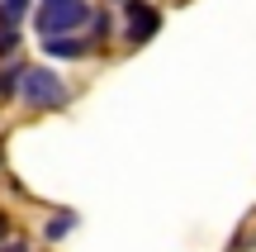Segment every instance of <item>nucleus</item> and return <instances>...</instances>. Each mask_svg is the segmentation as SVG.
Returning <instances> with one entry per match:
<instances>
[{
    "label": "nucleus",
    "instance_id": "obj_2",
    "mask_svg": "<svg viewBox=\"0 0 256 252\" xmlns=\"http://www.w3.org/2000/svg\"><path fill=\"white\" fill-rule=\"evenodd\" d=\"M90 24V5L86 0H43L34 10V29L38 38H52V34H76V29Z\"/></svg>",
    "mask_w": 256,
    "mask_h": 252
},
{
    "label": "nucleus",
    "instance_id": "obj_12",
    "mask_svg": "<svg viewBox=\"0 0 256 252\" xmlns=\"http://www.w3.org/2000/svg\"><path fill=\"white\" fill-rule=\"evenodd\" d=\"M110 5H124V0H110Z\"/></svg>",
    "mask_w": 256,
    "mask_h": 252
},
{
    "label": "nucleus",
    "instance_id": "obj_8",
    "mask_svg": "<svg viewBox=\"0 0 256 252\" xmlns=\"http://www.w3.org/2000/svg\"><path fill=\"white\" fill-rule=\"evenodd\" d=\"M90 34H95V43L110 38V10H90Z\"/></svg>",
    "mask_w": 256,
    "mask_h": 252
},
{
    "label": "nucleus",
    "instance_id": "obj_6",
    "mask_svg": "<svg viewBox=\"0 0 256 252\" xmlns=\"http://www.w3.org/2000/svg\"><path fill=\"white\" fill-rule=\"evenodd\" d=\"M72 228H76V214H57V219H48V224H43V238H48V243H62Z\"/></svg>",
    "mask_w": 256,
    "mask_h": 252
},
{
    "label": "nucleus",
    "instance_id": "obj_3",
    "mask_svg": "<svg viewBox=\"0 0 256 252\" xmlns=\"http://www.w3.org/2000/svg\"><path fill=\"white\" fill-rule=\"evenodd\" d=\"M156 29H162V10H156L152 0H124V43L128 48L152 43Z\"/></svg>",
    "mask_w": 256,
    "mask_h": 252
},
{
    "label": "nucleus",
    "instance_id": "obj_11",
    "mask_svg": "<svg viewBox=\"0 0 256 252\" xmlns=\"http://www.w3.org/2000/svg\"><path fill=\"white\" fill-rule=\"evenodd\" d=\"M5 238H10V214L0 209V243H5Z\"/></svg>",
    "mask_w": 256,
    "mask_h": 252
},
{
    "label": "nucleus",
    "instance_id": "obj_9",
    "mask_svg": "<svg viewBox=\"0 0 256 252\" xmlns=\"http://www.w3.org/2000/svg\"><path fill=\"white\" fill-rule=\"evenodd\" d=\"M19 48V24H0V57H10Z\"/></svg>",
    "mask_w": 256,
    "mask_h": 252
},
{
    "label": "nucleus",
    "instance_id": "obj_4",
    "mask_svg": "<svg viewBox=\"0 0 256 252\" xmlns=\"http://www.w3.org/2000/svg\"><path fill=\"white\" fill-rule=\"evenodd\" d=\"M38 48H43L48 57H57V62H81V57H90V38H81V34H52Z\"/></svg>",
    "mask_w": 256,
    "mask_h": 252
},
{
    "label": "nucleus",
    "instance_id": "obj_5",
    "mask_svg": "<svg viewBox=\"0 0 256 252\" xmlns=\"http://www.w3.org/2000/svg\"><path fill=\"white\" fill-rule=\"evenodd\" d=\"M19 81H24V62L0 67V100H14V95H19Z\"/></svg>",
    "mask_w": 256,
    "mask_h": 252
},
{
    "label": "nucleus",
    "instance_id": "obj_7",
    "mask_svg": "<svg viewBox=\"0 0 256 252\" xmlns=\"http://www.w3.org/2000/svg\"><path fill=\"white\" fill-rule=\"evenodd\" d=\"M28 10H34V0H0V24H24Z\"/></svg>",
    "mask_w": 256,
    "mask_h": 252
},
{
    "label": "nucleus",
    "instance_id": "obj_1",
    "mask_svg": "<svg viewBox=\"0 0 256 252\" xmlns=\"http://www.w3.org/2000/svg\"><path fill=\"white\" fill-rule=\"evenodd\" d=\"M19 100H24L28 110H62V105L72 100V86H66V76H57L52 67H24Z\"/></svg>",
    "mask_w": 256,
    "mask_h": 252
},
{
    "label": "nucleus",
    "instance_id": "obj_10",
    "mask_svg": "<svg viewBox=\"0 0 256 252\" xmlns=\"http://www.w3.org/2000/svg\"><path fill=\"white\" fill-rule=\"evenodd\" d=\"M0 252H28L24 243H14V238H5V243H0Z\"/></svg>",
    "mask_w": 256,
    "mask_h": 252
}]
</instances>
